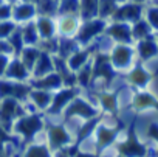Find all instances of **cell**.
Listing matches in <instances>:
<instances>
[{"label":"cell","instance_id":"22","mask_svg":"<svg viewBox=\"0 0 158 157\" xmlns=\"http://www.w3.org/2000/svg\"><path fill=\"white\" fill-rule=\"evenodd\" d=\"M116 2H118L119 5H123V3H126V2H130V0H116Z\"/></svg>","mask_w":158,"mask_h":157},{"label":"cell","instance_id":"11","mask_svg":"<svg viewBox=\"0 0 158 157\" xmlns=\"http://www.w3.org/2000/svg\"><path fill=\"white\" fill-rule=\"evenodd\" d=\"M132 107H135L136 111H147L150 107H158V100L147 92H141L133 97Z\"/></svg>","mask_w":158,"mask_h":157},{"label":"cell","instance_id":"21","mask_svg":"<svg viewBox=\"0 0 158 157\" xmlns=\"http://www.w3.org/2000/svg\"><path fill=\"white\" fill-rule=\"evenodd\" d=\"M132 2H135V3H146V2H149V0H132Z\"/></svg>","mask_w":158,"mask_h":157},{"label":"cell","instance_id":"18","mask_svg":"<svg viewBox=\"0 0 158 157\" xmlns=\"http://www.w3.org/2000/svg\"><path fill=\"white\" fill-rule=\"evenodd\" d=\"M23 157H53V149L48 143H34L25 151Z\"/></svg>","mask_w":158,"mask_h":157},{"label":"cell","instance_id":"5","mask_svg":"<svg viewBox=\"0 0 158 157\" xmlns=\"http://www.w3.org/2000/svg\"><path fill=\"white\" fill-rule=\"evenodd\" d=\"M143 14H144V10L139 3H135V2H126L123 5L118 7V10L115 11V14L112 16L110 20H115V22H126V24H130L133 25L135 22H138L139 19H143Z\"/></svg>","mask_w":158,"mask_h":157},{"label":"cell","instance_id":"23","mask_svg":"<svg viewBox=\"0 0 158 157\" xmlns=\"http://www.w3.org/2000/svg\"><path fill=\"white\" fill-rule=\"evenodd\" d=\"M152 3H153V5H156V7H158V0H152Z\"/></svg>","mask_w":158,"mask_h":157},{"label":"cell","instance_id":"3","mask_svg":"<svg viewBox=\"0 0 158 157\" xmlns=\"http://www.w3.org/2000/svg\"><path fill=\"white\" fill-rule=\"evenodd\" d=\"M107 28V22L101 17H95L90 20H84L82 25L79 27L77 33H76V41L79 42V45H87L90 42H93L98 36L104 34Z\"/></svg>","mask_w":158,"mask_h":157},{"label":"cell","instance_id":"20","mask_svg":"<svg viewBox=\"0 0 158 157\" xmlns=\"http://www.w3.org/2000/svg\"><path fill=\"white\" fill-rule=\"evenodd\" d=\"M143 17L149 22V25L152 27L153 31H158V7L152 3V7L144 8V14Z\"/></svg>","mask_w":158,"mask_h":157},{"label":"cell","instance_id":"4","mask_svg":"<svg viewBox=\"0 0 158 157\" xmlns=\"http://www.w3.org/2000/svg\"><path fill=\"white\" fill-rule=\"evenodd\" d=\"M98 111L95 104H90L87 100L76 97L65 109H64V117L65 118H77V120H92L96 118Z\"/></svg>","mask_w":158,"mask_h":157},{"label":"cell","instance_id":"17","mask_svg":"<svg viewBox=\"0 0 158 157\" xmlns=\"http://www.w3.org/2000/svg\"><path fill=\"white\" fill-rule=\"evenodd\" d=\"M39 33L44 39H54L56 36V20L50 17H42L39 19Z\"/></svg>","mask_w":158,"mask_h":157},{"label":"cell","instance_id":"9","mask_svg":"<svg viewBox=\"0 0 158 157\" xmlns=\"http://www.w3.org/2000/svg\"><path fill=\"white\" fill-rule=\"evenodd\" d=\"M76 98V90L71 89V87H67V89H62L59 90L56 95H53V103L50 106L51 112L53 114H59V112H64V109Z\"/></svg>","mask_w":158,"mask_h":157},{"label":"cell","instance_id":"13","mask_svg":"<svg viewBox=\"0 0 158 157\" xmlns=\"http://www.w3.org/2000/svg\"><path fill=\"white\" fill-rule=\"evenodd\" d=\"M81 7H79V16L84 20H90L98 17L99 13V0H79Z\"/></svg>","mask_w":158,"mask_h":157},{"label":"cell","instance_id":"8","mask_svg":"<svg viewBox=\"0 0 158 157\" xmlns=\"http://www.w3.org/2000/svg\"><path fill=\"white\" fill-rule=\"evenodd\" d=\"M79 27H81V20L77 16H59L56 19V36L57 37H71L76 36Z\"/></svg>","mask_w":158,"mask_h":157},{"label":"cell","instance_id":"2","mask_svg":"<svg viewBox=\"0 0 158 157\" xmlns=\"http://www.w3.org/2000/svg\"><path fill=\"white\" fill-rule=\"evenodd\" d=\"M74 135L68 131V128L65 124H53L48 128L47 131V142L48 146L54 151H60V149H67L71 148V145H74Z\"/></svg>","mask_w":158,"mask_h":157},{"label":"cell","instance_id":"7","mask_svg":"<svg viewBox=\"0 0 158 157\" xmlns=\"http://www.w3.org/2000/svg\"><path fill=\"white\" fill-rule=\"evenodd\" d=\"M135 51L136 58L143 62H149L152 59L158 58V39L156 34H152L146 39L136 41L135 42Z\"/></svg>","mask_w":158,"mask_h":157},{"label":"cell","instance_id":"12","mask_svg":"<svg viewBox=\"0 0 158 157\" xmlns=\"http://www.w3.org/2000/svg\"><path fill=\"white\" fill-rule=\"evenodd\" d=\"M89 61H90V51H89V50H84V48L76 50L70 58H67V64H68V67H70L74 73H76L79 68H82Z\"/></svg>","mask_w":158,"mask_h":157},{"label":"cell","instance_id":"24","mask_svg":"<svg viewBox=\"0 0 158 157\" xmlns=\"http://www.w3.org/2000/svg\"><path fill=\"white\" fill-rule=\"evenodd\" d=\"M156 39H158V34H156Z\"/></svg>","mask_w":158,"mask_h":157},{"label":"cell","instance_id":"1","mask_svg":"<svg viewBox=\"0 0 158 157\" xmlns=\"http://www.w3.org/2000/svg\"><path fill=\"white\" fill-rule=\"evenodd\" d=\"M109 56L115 70L129 72L133 67V61L136 59V51L132 44H115Z\"/></svg>","mask_w":158,"mask_h":157},{"label":"cell","instance_id":"16","mask_svg":"<svg viewBox=\"0 0 158 157\" xmlns=\"http://www.w3.org/2000/svg\"><path fill=\"white\" fill-rule=\"evenodd\" d=\"M79 7H81L79 0H59L57 16H79Z\"/></svg>","mask_w":158,"mask_h":157},{"label":"cell","instance_id":"6","mask_svg":"<svg viewBox=\"0 0 158 157\" xmlns=\"http://www.w3.org/2000/svg\"><path fill=\"white\" fill-rule=\"evenodd\" d=\"M104 33L116 44H135L130 24L112 20L110 24H107V28H106Z\"/></svg>","mask_w":158,"mask_h":157},{"label":"cell","instance_id":"14","mask_svg":"<svg viewBox=\"0 0 158 157\" xmlns=\"http://www.w3.org/2000/svg\"><path fill=\"white\" fill-rule=\"evenodd\" d=\"M98 101H99L101 107H102L106 112H109V115L115 114V112H116V109L119 107L118 95H115V94H112V92H107V90H104V92L99 95Z\"/></svg>","mask_w":158,"mask_h":157},{"label":"cell","instance_id":"15","mask_svg":"<svg viewBox=\"0 0 158 157\" xmlns=\"http://www.w3.org/2000/svg\"><path fill=\"white\" fill-rule=\"evenodd\" d=\"M152 34H153V30H152V27L149 25V22L144 17L132 25V36H133L135 42L141 41V39H146V37H149Z\"/></svg>","mask_w":158,"mask_h":157},{"label":"cell","instance_id":"19","mask_svg":"<svg viewBox=\"0 0 158 157\" xmlns=\"http://www.w3.org/2000/svg\"><path fill=\"white\" fill-rule=\"evenodd\" d=\"M119 3L116 0H99V13L98 17L101 19H112V16L115 14V11L118 10Z\"/></svg>","mask_w":158,"mask_h":157},{"label":"cell","instance_id":"10","mask_svg":"<svg viewBox=\"0 0 158 157\" xmlns=\"http://www.w3.org/2000/svg\"><path fill=\"white\" fill-rule=\"evenodd\" d=\"M127 81L130 86H135V87H144L147 86V83L150 81V72L143 67L141 64L138 65H133L129 72H127Z\"/></svg>","mask_w":158,"mask_h":157}]
</instances>
